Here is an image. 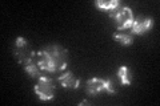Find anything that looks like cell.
I'll use <instances>...</instances> for the list:
<instances>
[{
	"label": "cell",
	"instance_id": "cell-1",
	"mask_svg": "<svg viewBox=\"0 0 160 106\" xmlns=\"http://www.w3.org/2000/svg\"><path fill=\"white\" fill-rule=\"evenodd\" d=\"M36 62L39 68L48 73H60L67 68L68 50L58 44H49L36 52Z\"/></svg>",
	"mask_w": 160,
	"mask_h": 106
},
{
	"label": "cell",
	"instance_id": "cell-2",
	"mask_svg": "<svg viewBox=\"0 0 160 106\" xmlns=\"http://www.w3.org/2000/svg\"><path fill=\"white\" fill-rule=\"evenodd\" d=\"M109 17L112 19L113 24L116 25V28L119 31H126L132 27L133 23V11L128 6H120L118 8H115L113 11L109 12Z\"/></svg>",
	"mask_w": 160,
	"mask_h": 106
},
{
	"label": "cell",
	"instance_id": "cell-3",
	"mask_svg": "<svg viewBox=\"0 0 160 106\" xmlns=\"http://www.w3.org/2000/svg\"><path fill=\"white\" fill-rule=\"evenodd\" d=\"M86 94L95 97L102 92H107L109 94H115L116 93V88H115V82L112 78H99V77H93L87 80L86 82Z\"/></svg>",
	"mask_w": 160,
	"mask_h": 106
},
{
	"label": "cell",
	"instance_id": "cell-4",
	"mask_svg": "<svg viewBox=\"0 0 160 106\" xmlns=\"http://www.w3.org/2000/svg\"><path fill=\"white\" fill-rule=\"evenodd\" d=\"M13 56L18 60V62L24 67L36 57V52L32 49L28 40L24 37H16L13 43Z\"/></svg>",
	"mask_w": 160,
	"mask_h": 106
},
{
	"label": "cell",
	"instance_id": "cell-5",
	"mask_svg": "<svg viewBox=\"0 0 160 106\" xmlns=\"http://www.w3.org/2000/svg\"><path fill=\"white\" fill-rule=\"evenodd\" d=\"M33 90L40 101H49L55 97V90H56V85H55L53 78L48 77V76L43 74L38 78L36 85L33 86Z\"/></svg>",
	"mask_w": 160,
	"mask_h": 106
},
{
	"label": "cell",
	"instance_id": "cell-6",
	"mask_svg": "<svg viewBox=\"0 0 160 106\" xmlns=\"http://www.w3.org/2000/svg\"><path fill=\"white\" fill-rule=\"evenodd\" d=\"M153 27V19L148 17V16H138L133 19L132 27L131 29V35H144L147 33L149 29Z\"/></svg>",
	"mask_w": 160,
	"mask_h": 106
},
{
	"label": "cell",
	"instance_id": "cell-7",
	"mask_svg": "<svg viewBox=\"0 0 160 106\" xmlns=\"http://www.w3.org/2000/svg\"><path fill=\"white\" fill-rule=\"evenodd\" d=\"M58 82L60 84V86L64 89H78L80 86V80L75 77V74L71 70L60 74L58 77Z\"/></svg>",
	"mask_w": 160,
	"mask_h": 106
},
{
	"label": "cell",
	"instance_id": "cell-8",
	"mask_svg": "<svg viewBox=\"0 0 160 106\" xmlns=\"http://www.w3.org/2000/svg\"><path fill=\"white\" fill-rule=\"evenodd\" d=\"M118 77L120 80V84L124 85V86H129L132 82V76H131V70H129L128 67L126 65H122L119 69H118Z\"/></svg>",
	"mask_w": 160,
	"mask_h": 106
},
{
	"label": "cell",
	"instance_id": "cell-9",
	"mask_svg": "<svg viewBox=\"0 0 160 106\" xmlns=\"http://www.w3.org/2000/svg\"><path fill=\"white\" fill-rule=\"evenodd\" d=\"M120 6L119 0H96L95 2V7L100 11H108L111 12L115 8H118Z\"/></svg>",
	"mask_w": 160,
	"mask_h": 106
},
{
	"label": "cell",
	"instance_id": "cell-10",
	"mask_svg": "<svg viewBox=\"0 0 160 106\" xmlns=\"http://www.w3.org/2000/svg\"><path fill=\"white\" fill-rule=\"evenodd\" d=\"M24 72H26L29 77L32 78H39L42 74V69L39 68V65L36 62V57H35L31 62H28L27 65H24Z\"/></svg>",
	"mask_w": 160,
	"mask_h": 106
},
{
	"label": "cell",
	"instance_id": "cell-11",
	"mask_svg": "<svg viewBox=\"0 0 160 106\" xmlns=\"http://www.w3.org/2000/svg\"><path fill=\"white\" fill-rule=\"evenodd\" d=\"M112 39L115 41H118L119 44L124 45V47H128L133 43V35L131 33H126V32H116L112 35Z\"/></svg>",
	"mask_w": 160,
	"mask_h": 106
}]
</instances>
